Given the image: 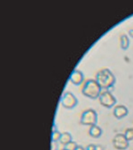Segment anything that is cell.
<instances>
[{"label":"cell","instance_id":"1","mask_svg":"<svg viewBox=\"0 0 133 150\" xmlns=\"http://www.w3.org/2000/svg\"><path fill=\"white\" fill-rule=\"evenodd\" d=\"M95 80L102 89L109 91L114 85L115 78L110 70L108 69H103L96 74Z\"/></svg>","mask_w":133,"mask_h":150},{"label":"cell","instance_id":"2","mask_svg":"<svg viewBox=\"0 0 133 150\" xmlns=\"http://www.w3.org/2000/svg\"><path fill=\"white\" fill-rule=\"evenodd\" d=\"M101 89L102 88L95 80L88 79L83 84L81 92L86 97L96 99L99 98L101 93Z\"/></svg>","mask_w":133,"mask_h":150},{"label":"cell","instance_id":"3","mask_svg":"<svg viewBox=\"0 0 133 150\" xmlns=\"http://www.w3.org/2000/svg\"><path fill=\"white\" fill-rule=\"evenodd\" d=\"M97 120V114L96 111L92 109H89L82 112L80 123L84 126L91 127L96 125Z\"/></svg>","mask_w":133,"mask_h":150},{"label":"cell","instance_id":"4","mask_svg":"<svg viewBox=\"0 0 133 150\" xmlns=\"http://www.w3.org/2000/svg\"><path fill=\"white\" fill-rule=\"evenodd\" d=\"M60 103L67 109H72L77 106L78 100L73 93L66 92L62 95L60 99Z\"/></svg>","mask_w":133,"mask_h":150},{"label":"cell","instance_id":"5","mask_svg":"<svg viewBox=\"0 0 133 150\" xmlns=\"http://www.w3.org/2000/svg\"><path fill=\"white\" fill-rule=\"evenodd\" d=\"M98 98L101 105L107 108L113 107L117 102L116 98L109 91L101 93Z\"/></svg>","mask_w":133,"mask_h":150},{"label":"cell","instance_id":"6","mask_svg":"<svg viewBox=\"0 0 133 150\" xmlns=\"http://www.w3.org/2000/svg\"><path fill=\"white\" fill-rule=\"evenodd\" d=\"M124 134H118L113 140V145L115 148L118 150H125L129 147V143Z\"/></svg>","mask_w":133,"mask_h":150},{"label":"cell","instance_id":"7","mask_svg":"<svg viewBox=\"0 0 133 150\" xmlns=\"http://www.w3.org/2000/svg\"><path fill=\"white\" fill-rule=\"evenodd\" d=\"M69 80L75 85H80L83 82L84 75L79 70H74L69 77Z\"/></svg>","mask_w":133,"mask_h":150},{"label":"cell","instance_id":"8","mask_svg":"<svg viewBox=\"0 0 133 150\" xmlns=\"http://www.w3.org/2000/svg\"><path fill=\"white\" fill-rule=\"evenodd\" d=\"M128 110L125 106L118 105L114 108L113 110V115L115 118L121 119L124 118L128 115Z\"/></svg>","mask_w":133,"mask_h":150},{"label":"cell","instance_id":"9","mask_svg":"<svg viewBox=\"0 0 133 150\" xmlns=\"http://www.w3.org/2000/svg\"><path fill=\"white\" fill-rule=\"evenodd\" d=\"M89 134L92 138H98L102 135V130L100 127L95 125L90 127L89 131Z\"/></svg>","mask_w":133,"mask_h":150},{"label":"cell","instance_id":"10","mask_svg":"<svg viewBox=\"0 0 133 150\" xmlns=\"http://www.w3.org/2000/svg\"><path fill=\"white\" fill-rule=\"evenodd\" d=\"M72 141V138L71 135L70 133H68V132H64V133H62L61 137H60L59 142L62 144L64 146Z\"/></svg>","mask_w":133,"mask_h":150},{"label":"cell","instance_id":"11","mask_svg":"<svg viewBox=\"0 0 133 150\" xmlns=\"http://www.w3.org/2000/svg\"><path fill=\"white\" fill-rule=\"evenodd\" d=\"M129 45V40L126 35H123L121 37V46L123 49H126Z\"/></svg>","mask_w":133,"mask_h":150},{"label":"cell","instance_id":"12","mask_svg":"<svg viewBox=\"0 0 133 150\" xmlns=\"http://www.w3.org/2000/svg\"><path fill=\"white\" fill-rule=\"evenodd\" d=\"M62 133L57 131L52 132L51 134V142H57L60 141V139L61 137Z\"/></svg>","mask_w":133,"mask_h":150},{"label":"cell","instance_id":"13","mask_svg":"<svg viewBox=\"0 0 133 150\" xmlns=\"http://www.w3.org/2000/svg\"><path fill=\"white\" fill-rule=\"evenodd\" d=\"M77 146V144L72 141L64 146V149L65 150H75Z\"/></svg>","mask_w":133,"mask_h":150},{"label":"cell","instance_id":"14","mask_svg":"<svg viewBox=\"0 0 133 150\" xmlns=\"http://www.w3.org/2000/svg\"><path fill=\"white\" fill-rule=\"evenodd\" d=\"M125 136L128 141L133 140V128L127 129L125 132Z\"/></svg>","mask_w":133,"mask_h":150},{"label":"cell","instance_id":"15","mask_svg":"<svg viewBox=\"0 0 133 150\" xmlns=\"http://www.w3.org/2000/svg\"><path fill=\"white\" fill-rule=\"evenodd\" d=\"M96 146L94 144H89L86 147L85 150H96Z\"/></svg>","mask_w":133,"mask_h":150},{"label":"cell","instance_id":"16","mask_svg":"<svg viewBox=\"0 0 133 150\" xmlns=\"http://www.w3.org/2000/svg\"><path fill=\"white\" fill-rule=\"evenodd\" d=\"M75 150H85V149L83 147L81 146H79V145H78L77 147H76V148L75 149Z\"/></svg>","mask_w":133,"mask_h":150},{"label":"cell","instance_id":"17","mask_svg":"<svg viewBox=\"0 0 133 150\" xmlns=\"http://www.w3.org/2000/svg\"><path fill=\"white\" fill-rule=\"evenodd\" d=\"M64 150V149H63V150Z\"/></svg>","mask_w":133,"mask_h":150}]
</instances>
